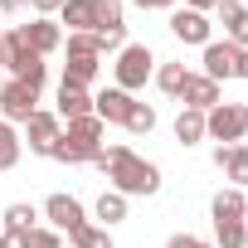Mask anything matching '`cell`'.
<instances>
[{
  "label": "cell",
  "mask_w": 248,
  "mask_h": 248,
  "mask_svg": "<svg viewBox=\"0 0 248 248\" xmlns=\"http://www.w3.org/2000/svg\"><path fill=\"white\" fill-rule=\"evenodd\" d=\"M68 238H73V248H117L112 233H107L102 224H83V229H73Z\"/></svg>",
  "instance_id": "obj_26"
},
{
  "label": "cell",
  "mask_w": 248,
  "mask_h": 248,
  "mask_svg": "<svg viewBox=\"0 0 248 248\" xmlns=\"http://www.w3.org/2000/svg\"><path fill=\"white\" fill-rule=\"evenodd\" d=\"M209 15H200V10H175L170 15V34L180 39V44H209Z\"/></svg>",
  "instance_id": "obj_10"
},
{
  "label": "cell",
  "mask_w": 248,
  "mask_h": 248,
  "mask_svg": "<svg viewBox=\"0 0 248 248\" xmlns=\"http://www.w3.org/2000/svg\"><path fill=\"white\" fill-rule=\"evenodd\" d=\"M93 209H97L102 229H112V224H122V219H127V195H117V190H102Z\"/></svg>",
  "instance_id": "obj_22"
},
{
  "label": "cell",
  "mask_w": 248,
  "mask_h": 248,
  "mask_svg": "<svg viewBox=\"0 0 248 248\" xmlns=\"http://www.w3.org/2000/svg\"><path fill=\"white\" fill-rule=\"evenodd\" d=\"M112 73H117V88H122V93H137V88H146V78L156 73V59H151L146 44H122Z\"/></svg>",
  "instance_id": "obj_3"
},
{
  "label": "cell",
  "mask_w": 248,
  "mask_h": 248,
  "mask_svg": "<svg viewBox=\"0 0 248 248\" xmlns=\"http://www.w3.org/2000/svg\"><path fill=\"white\" fill-rule=\"evenodd\" d=\"M0 63H5V68H10L20 83H30V88H44V73H49V68H44V59H39V54H34L25 39H20V30L0 34Z\"/></svg>",
  "instance_id": "obj_2"
},
{
  "label": "cell",
  "mask_w": 248,
  "mask_h": 248,
  "mask_svg": "<svg viewBox=\"0 0 248 248\" xmlns=\"http://www.w3.org/2000/svg\"><path fill=\"white\" fill-rule=\"evenodd\" d=\"M214 238H219V248H248V229H243V219L214 224Z\"/></svg>",
  "instance_id": "obj_28"
},
{
  "label": "cell",
  "mask_w": 248,
  "mask_h": 248,
  "mask_svg": "<svg viewBox=\"0 0 248 248\" xmlns=\"http://www.w3.org/2000/svg\"><path fill=\"white\" fill-rule=\"evenodd\" d=\"M59 25H68V34H93V0H63Z\"/></svg>",
  "instance_id": "obj_17"
},
{
  "label": "cell",
  "mask_w": 248,
  "mask_h": 248,
  "mask_svg": "<svg viewBox=\"0 0 248 248\" xmlns=\"http://www.w3.org/2000/svg\"><path fill=\"white\" fill-rule=\"evenodd\" d=\"M214 166L233 180V190H248V146H243V141L219 146V151H214Z\"/></svg>",
  "instance_id": "obj_13"
},
{
  "label": "cell",
  "mask_w": 248,
  "mask_h": 248,
  "mask_svg": "<svg viewBox=\"0 0 248 248\" xmlns=\"http://www.w3.org/2000/svg\"><path fill=\"white\" fill-rule=\"evenodd\" d=\"M20 248H63V238H59V229H30L25 238H15Z\"/></svg>",
  "instance_id": "obj_29"
},
{
  "label": "cell",
  "mask_w": 248,
  "mask_h": 248,
  "mask_svg": "<svg viewBox=\"0 0 248 248\" xmlns=\"http://www.w3.org/2000/svg\"><path fill=\"white\" fill-rule=\"evenodd\" d=\"M0 88H5V73H0Z\"/></svg>",
  "instance_id": "obj_39"
},
{
  "label": "cell",
  "mask_w": 248,
  "mask_h": 248,
  "mask_svg": "<svg viewBox=\"0 0 248 248\" xmlns=\"http://www.w3.org/2000/svg\"><path fill=\"white\" fill-rule=\"evenodd\" d=\"M34 219H39V209H34V204H10L5 214H0V229H5L10 238H25L30 229H39Z\"/></svg>",
  "instance_id": "obj_18"
},
{
  "label": "cell",
  "mask_w": 248,
  "mask_h": 248,
  "mask_svg": "<svg viewBox=\"0 0 248 248\" xmlns=\"http://www.w3.org/2000/svg\"><path fill=\"white\" fill-rule=\"evenodd\" d=\"M97 166H102V175L112 180V190L127 195V200L161 190V170H156L151 161H141L132 146H102V151H97Z\"/></svg>",
  "instance_id": "obj_1"
},
{
  "label": "cell",
  "mask_w": 248,
  "mask_h": 248,
  "mask_svg": "<svg viewBox=\"0 0 248 248\" xmlns=\"http://www.w3.org/2000/svg\"><path fill=\"white\" fill-rule=\"evenodd\" d=\"M243 209H248V195L243 190H219L214 195V204H209V214H214V224H229V219H243Z\"/></svg>",
  "instance_id": "obj_16"
},
{
  "label": "cell",
  "mask_w": 248,
  "mask_h": 248,
  "mask_svg": "<svg viewBox=\"0 0 248 248\" xmlns=\"http://www.w3.org/2000/svg\"><path fill=\"white\" fill-rule=\"evenodd\" d=\"M175 141H180V146H195V141H204V112H195V107H180V117H175Z\"/></svg>",
  "instance_id": "obj_19"
},
{
  "label": "cell",
  "mask_w": 248,
  "mask_h": 248,
  "mask_svg": "<svg viewBox=\"0 0 248 248\" xmlns=\"http://www.w3.org/2000/svg\"><path fill=\"white\" fill-rule=\"evenodd\" d=\"M243 229H248V209H243Z\"/></svg>",
  "instance_id": "obj_38"
},
{
  "label": "cell",
  "mask_w": 248,
  "mask_h": 248,
  "mask_svg": "<svg viewBox=\"0 0 248 248\" xmlns=\"http://www.w3.org/2000/svg\"><path fill=\"white\" fill-rule=\"evenodd\" d=\"M30 5H34V15H39V20H49V15H59V10H63V0H30Z\"/></svg>",
  "instance_id": "obj_32"
},
{
  "label": "cell",
  "mask_w": 248,
  "mask_h": 248,
  "mask_svg": "<svg viewBox=\"0 0 248 248\" xmlns=\"http://www.w3.org/2000/svg\"><path fill=\"white\" fill-rule=\"evenodd\" d=\"M93 112V93L78 88V83H59V117L73 122V117H88Z\"/></svg>",
  "instance_id": "obj_15"
},
{
  "label": "cell",
  "mask_w": 248,
  "mask_h": 248,
  "mask_svg": "<svg viewBox=\"0 0 248 248\" xmlns=\"http://www.w3.org/2000/svg\"><path fill=\"white\" fill-rule=\"evenodd\" d=\"M102 132H107V127L88 112V117H73V122H68V132H63V137H73V141H83V146H97V151H102Z\"/></svg>",
  "instance_id": "obj_20"
},
{
  "label": "cell",
  "mask_w": 248,
  "mask_h": 248,
  "mask_svg": "<svg viewBox=\"0 0 248 248\" xmlns=\"http://www.w3.org/2000/svg\"><path fill=\"white\" fill-rule=\"evenodd\" d=\"M39 112V88H30V83H20V78H10L5 88H0V117L10 122H30Z\"/></svg>",
  "instance_id": "obj_5"
},
{
  "label": "cell",
  "mask_w": 248,
  "mask_h": 248,
  "mask_svg": "<svg viewBox=\"0 0 248 248\" xmlns=\"http://www.w3.org/2000/svg\"><path fill=\"white\" fill-rule=\"evenodd\" d=\"M214 5H219V0H185V10H200V15H204V10H214Z\"/></svg>",
  "instance_id": "obj_34"
},
{
  "label": "cell",
  "mask_w": 248,
  "mask_h": 248,
  "mask_svg": "<svg viewBox=\"0 0 248 248\" xmlns=\"http://www.w3.org/2000/svg\"><path fill=\"white\" fill-rule=\"evenodd\" d=\"M132 5H141V10H170L175 0H132Z\"/></svg>",
  "instance_id": "obj_33"
},
{
  "label": "cell",
  "mask_w": 248,
  "mask_h": 248,
  "mask_svg": "<svg viewBox=\"0 0 248 248\" xmlns=\"http://www.w3.org/2000/svg\"><path fill=\"white\" fill-rule=\"evenodd\" d=\"M185 78H190L185 63H161V68H156V88H161L166 97H180V93H185Z\"/></svg>",
  "instance_id": "obj_25"
},
{
  "label": "cell",
  "mask_w": 248,
  "mask_h": 248,
  "mask_svg": "<svg viewBox=\"0 0 248 248\" xmlns=\"http://www.w3.org/2000/svg\"><path fill=\"white\" fill-rule=\"evenodd\" d=\"M132 137H146V132H156V107H146V102H132V112H127V122H122Z\"/></svg>",
  "instance_id": "obj_27"
},
{
  "label": "cell",
  "mask_w": 248,
  "mask_h": 248,
  "mask_svg": "<svg viewBox=\"0 0 248 248\" xmlns=\"http://www.w3.org/2000/svg\"><path fill=\"white\" fill-rule=\"evenodd\" d=\"M20 39L44 59V54H54L59 44H63V34H59V20H30V25H20Z\"/></svg>",
  "instance_id": "obj_12"
},
{
  "label": "cell",
  "mask_w": 248,
  "mask_h": 248,
  "mask_svg": "<svg viewBox=\"0 0 248 248\" xmlns=\"http://www.w3.org/2000/svg\"><path fill=\"white\" fill-rule=\"evenodd\" d=\"M0 233H5V229H0Z\"/></svg>",
  "instance_id": "obj_40"
},
{
  "label": "cell",
  "mask_w": 248,
  "mask_h": 248,
  "mask_svg": "<svg viewBox=\"0 0 248 248\" xmlns=\"http://www.w3.org/2000/svg\"><path fill=\"white\" fill-rule=\"evenodd\" d=\"M93 78H97V59H93V54H68V63H63V83L88 88Z\"/></svg>",
  "instance_id": "obj_24"
},
{
  "label": "cell",
  "mask_w": 248,
  "mask_h": 248,
  "mask_svg": "<svg viewBox=\"0 0 248 248\" xmlns=\"http://www.w3.org/2000/svg\"><path fill=\"white\" fill-rule=\"evenodd\" d=\"M180 97H185V107H195V112H209V107H219V102H224V97H219V83H209L204 73H190Z\"/></svg>",
  "instance_id": "obj_14"
},
{
  "label": "cell",
  "mask_w": 248,
  "mask_h": 248,
  "mask_svg": "<svg viewBox=\"0 0 248 248\" xmlns=\"http://www.w3.org/2000/svg\"><path fill=\"white\" fill-rule=\"evenodd\" d=\"M238 73V49L229 44V39H209L204 44V78L209 83H224V78H233Z\"/></svg>",
  "instance_id": "obj_6"
},
{
  "label": "cell",
  "mask_w": 248,
  "mask_h": 248,
  "mask_svg": "<svg viewBox=\"0 0 248 248\" xmlns=\"http://www.w3.org/2000/svg\"><path fill=\"white\" fill-rule=\"evenodd\" d=\"M25 5V0H0V10H20Z\"/></svg>",
  "instance_id": "obj_36"
},
{
  "label": "cell",
  "mask_w": 248,
  "mask_h": 248,
  "mask_svg": "<svg viewBox=\"0 0 248 248\" xmlns=\"http://www.w3.org/2000/svg\"><path fill=\"white\" fill-rule=\"evenodd\" d=\"M59 132H63V127H59V117H54V112H44V107H39V112H34L30 122H25V137H30V151H39V156H49V151H54Z\"/></svg>",
  "instance_id": "obj_9"
},
{
  "label": "cell",
  "mask_w": 248,
  "mask_h": 248,
  "mask_svg": "<svg viewBox=\"0 0 248 248\" xmlns=\"http://www.w3.org/2000/svg\"><path fill=\"white\" fill-rule=\"evenodd\" d=\"M107 30H127L122 25V0H93V34H107Z\"/></svg>",
  "instance_id": "obj_21"
},
{
  "label": "cell",
  "mask_w": 248,
  "mask_h": 248,
  "mask_svg": "<svg viewBox=\"0 0 248 248\" xmlns=\"http://www.w3.org/2000/svg\"><path fill=\"white\" fill-rule=\"evenodd\" d=\"M233 78H248V49H238V73Z\"/></svg>",
  "instance_id": "obj_35"
},
{
  "label": "cell",
  "mask_w": 248,
  "mask_h": 248,
  "mask_svg": "<svg viewBox=\"0 0 248 248\" xmlns=\"http://www.w3.org/2000/svg\"><path fill=\"white\" fill-rule=\"evenodd\" d=\"M132 93H122V88H102L97 97H93V117L102 122V127H107V122H117V127H122V122H127V112H132Z\"/></svg>",
  "instance_id": "obj_8"
},
{
  "label": "cell",
  "mask_w": 248,
  "mask_h": 248,
  "mask_svg": "<svg viewBox=\"0 0 248 248\" xmlns=\"http://www.w3.org/2000/svg\"><path fill=\"white\" fill-rule=\"evenodd\" d=\"M68 54H93V59H102V44H97V34H68Z\"/></svg>",
  "instance_id": "obj_30"
},
{
  "label": "cell",
  "mask_w": 248,
  "mask_h": 248,
  "mask_svg": "<svg viewBox=\"0 0 248 248\" xmlns=\"http://www.w3.org/2000/svg\"><path fill=\"white\" fill-rule=\"evenodd\" d=\"M166 248H214V243H204V238H195V233H170Z\"/></svg>",
  "instance_id": "obj_31"
},
{
  "label": "cell",
  "mask_w": 248,
  "mask_h": 248,
  "mask_svg": "<svg viewBox=\"0 0 248 248\" xmlns=\"http://www.w3.org/2000/svg\"><path fill=\"white\" fill-rule=\"evenodd\" d=\"M0 248H20V243H15V238H10V233H0Z\"/></svg>",
  "instance_id": "obj_37"
},
{
  "label": "cell",
  "mask_w": 248,
  "mask_h": 248,
  "mask_svg": "<svg viewBox=\"0 0 248 248\" xmlns=\"http://www.w3.org/2000/svg\"><path fill=\"white\" fill-rule=\"evenodd\" d=\"M219 25H224V39L233 44V49H248V10L238 5V0H219Z\"/></svg>",
  "instance_id": "obj_11"
},
{
  "label": "cell",
  "mask_w": 248,
  "mask_h": 248,
  "mask_svg": "<svg viewBox=\"0 0 248 248\" xmlns=\"http://www.w3.org/2000/svg\"><path fill=\"white\" fill-rule=\"evenodd\" d=\"M20 156H25V141L15 137L10 122L0 117V170H15V166H20Z\"/></svg>",
  "instance_id": "obj_23"
},
{
  "label": "cell",
  "mask_w": 248,
  "mask_h": 248,
  "mask_svg": "<svg viewBox=\"0 0 248 248\" xmlns=\"http://www.w3.org/2000/svg\"><path fill=\"white\" fill-rule=\"evenodd\" d=\"M243 132H248V107L243 102H219V107L204 112V137L233 146V141H243Z\"/></svg>",
  "instance_id": "obj_4"
},
{
  "label": "cell",
  "mask_w": 248,
  "mask_h": 248,
  "mask_svg": "<svg viewBox=\"0 0 248 248\" xmlns=\"http://www.w3.org/2000/svg\"><path fill=\"white\" fill-rule=\"evenodd\" d=\"M44 219H49L59 233H73V229L88 224V219H83V204H78L73 195H49V200H44Z\"/></svg>",
  "instance_id": "obj_7"
}]
</instances>
